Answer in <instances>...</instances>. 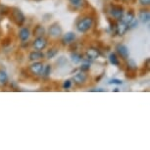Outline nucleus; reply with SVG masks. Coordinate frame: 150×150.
I'll return each instance as SVG.
<instances>
[{
  "label": "nucleus",
  "instance_id": "obj_24",
  "mask_svg": "<svg viewBox=\"0 0 150 150\" xmlns=\"http://www.w3.org/2000/svg\"><path fill=\"white\" fill-rule=\"evenodd\" d=\"M83 60H84V61H86V62H84V63H83V62H81V66L79 67V70L81 71V72L88 73L89 71H90V63H89V61L86 60L84 58H83Z\"/></svg>",
  "mask_w": 150,
  "mask_h": 150
},
{
  "label": "nucleus",
  "instance_id": "obj_12",
  "mask_svg": "<svg viewBox=\"0 0 150 150\" xmlns=\"http://www.w3.org/2000/svg\"><path fill=\"white\" fill-rule=\"evenodd\" d=\"M32 36V30L29 27H20V30L18 32V38L22 42H28L30 41V38Z\"/></svg>",
  "mask_w": 150,
  "mask_h": 150
},
{
  "label": "nucleus",
  "instance_id": "obj_16",
  "mask_svg": "<svg viewBox=\"0 0 150 150\" xmlns=\"http://www.w3.org/2000/svg\"><path fill=\"white\" fill-rule=\"evenodd\" d=\"M32 35H33L35 38L46 35V28H45L42 24L35 25L33 30V32H32Z\"/></svg>",
  "mask_w": 150,
  "mask_h": 150
},
{
  "label": "nucleus",
  "instance_id": "obj_29",
  "mask_svg": "<svg viewBox=\"0 0 150 150\" xmlns=\"http://www.w3.org/2000/svg\"><path fill=\"white\" fill-rule=\"evenodd\" d=\"M147 69L149 68V59H146V66H145Z\"/></svg>",
  "mask_w": 150,
  "mask_h": 150
},
{
  "label": "nucleus",
  "instance_id": "obj_31",
  "mask_svg": "<svg viewBox=\"0 0 150 150\" xmlns=\"http://www.w3.org/2000/svg\"><path fill=\"white\" fill-rule=\"evenodd\" d=\"M121 1H131V0H121Z\"/></svg>",
  "mask_w": 150,
  "mask_h": 150
},
{
  "label": "nucleus",
  "instance_id": "obj_30",
  "mask_svg": "<svg viewBox=\"0 0 150 150\" xmlns=\"http://www.w3.org/2000/svg\"><path fill=\"white\" fill-rule=\"evenodd\" d=\"M33 1H35V2H41V1H43V0H33Z\"/></svg>",
  "mask_w": 150,
  "mask_h": 150
},
{
  "label": "nucleus",
  "instance_id": "obj_4",
  "mask_svg": "<svg viewBox=\"0 0 150 150\" xmlns=\"http://www.w3.org/2000/svg\"><path fill=\"white\" fill-rule=\"evenodd\" d=\"M46 35L51 39H58L63 35V29L58 22H54L46 29Z\"/></svg>",
  "mask_w": 150,
  "mask_h": 150
},
{
  "label": "nucleus",
  "instance_id": "obj_32",
  "mask_svg": "<svg viewBox=\"0 0 150 150\" xmlns=\"http://www.w3.org/2000/svg\"><path fill=\"white\" fill-rule=\"evenodd\" d=\"M0 23H1V17H0Z\"/></svg>",
  "mask_w": 150,
  "mask_h": 150
},
{
  "label": "nucleus",
  "instance_id": "obj_11",
  "mask_svg": "<svg viewBox=\"0 0 150 150\" xmlns=\"http://www.w3.org/2000/svg\"><path fill=\"white\" fill-rule=\"evenodd\" d=\"M115 50L119 58H121L123 61H126L127 59L129 58V49L126 44L124 43H118L115 46Z\"/></svg>",
  "mask_w": 150,
  "mask_h": 150
},
{
  "label": "nucleus",
  "instance_id": "obj_9",
  "mask_svg": "<svg viewBox=\"0 0 150 150\" xmlns=\"http://www.w3.org/2000/svg\"><path fill=\"white\" fill-rule=\"evenodd\" d=\"M113 30H114V33L116 35L122 38V36L127 35V33L129 30V28L126 23L121 20V21L114 22V28H113Z\"/></svg>",
  "mask_w": 150,
  "mask_h": 150
},
{
  "label": "nucleus",
  "instance_id": "obj_5",
  "mask_svg": "<svg viewBox=\"0 0 150 150\" xmlns=\"http://www.w3.org/2000/svg\"><path fill=\"white\" fill-rule=\"evenodd\" d=\"M88 81L89 75L86 72H81V71H79L78 73H76L72 77L73 84H75L78 87H83L84 86H86Z\"/></svg>",
  "mask_w": 150,
  "mask_h": 150
},
{
  "label": "nucleus",
  "instance_id": "obj_8",
  "mask_svg": "<svg viewBox=\"0 0 150 150\" xmlns=\"http://www.w3.org/2000/svg\"><path fill=\"white\" fill-rule=\"evenodd\" d=\"M101 55H102V53H101V50L99 49V48L95 47V46H89L87 47L86 49V51H84V59L89 62L91 61H95L97 60L101 57Z\"/></svg>",
  "mask_w": 150,
  "mask_h": 150
},
{
  "label": "nucleus",
  "instance_id": "obj_3",
  "mask_svg": "<svg viewBox=\"0 0 150 150\" xmlns=\"http://www.w3.org/2000/svg\"><path fill=\"white\" fill-rule=\"evenodd\" d=\"M107 12H108L109 17L113 20V21L117 22V21H121L125 12H126V10H125L123 5L112 3L109 5L108 9H107Z\"/></svg>",
  "mask_w": 150,
  "mask_h": 150
},
{
  "label": "nucleus",
  "instance_id": "obj_27",
  "mask_svg": "<svg viewBox=\"0 0 150 150\" xmlns=\"http://www.w3.org/2000/svg\"><path fill=\"white\" fill-rule=\"evenodd\" d=\"M109 84H115V86H122L123 84V81L120 80V79H111L108 81Z\"/></svg>",
  "mask_w": 150,
  "mask_h": 150
},
{
  "label": "nucleus",
  "instance_id": "obj_7",
  "mask_svg": "<svg viewBox=\"0 0 150 150\" xmlns=\"http://www.w3.org/2000/svg\"><path fill=\"white\" fill-rule=\"evenodd\" d=\"M44 68V63L43 61H36V62H30V64L28 67L29 73L33 77H41L42 75V71Z\"/></svg>",
  "mask_w": 150,
  "mask_h": 150
},
{
  "label": "nucleus",
  "instance_id": "obj_20",
  "mask_svg": "<svg viewBox=\"0 0 150 150\" xmlns=\"http://www.w3.org/2000/svg\"><path fill=\"white\" fill-rule=\"evenodd\" d=\"M108 60L110 62V64L113 65V66H116V67H120L121 65V60L119 58V56L117 55L116 52H111L110 54L108 55Z\"/></svg>",
  "mask_w": 150,
  "mask_h": 150
},
{
  "label": "nucleus",
  "instance_id": "obj_18",
  "mask_svg": "<svg viewBox=\"0 0 150 150\" xmlns=\"http://www.w3.org/2000/svg\"><path fill=\"white\" fill-rule=\"evenodd\" d=\"M70 58L74 64L78 65V64H81V62L83 61V54H81V53L78 51H73V52H71Z\"/></svg>",
  "mask_w": 150,
  "mask_h": 150
},
{
  "label": "nucleus",
  "instance_id": "obj_17",
  "mask_svg": "<svg viewBox=\"0 0 150 150\" xmlns=\"http://www.w3.org/2000/svg\"><path fill=\"white\" fill-rule=\"evenodd\" d=\"M59 53V47L58 46H51L50 48H48L47 51L44 53L45 54V59L50 60V59L55 58Z\"/></svg>",
  "mask_w": 150,
  "mask_h": 150
},
{
  "label": "nucleus",
  "instance_id": "obj_14",
  "mask_svg": "<svg viewBox=\"0 0 150 150\" xmlns=\"http://www.w3.org/2000/svg\"><path fill=\"white\" fill-rule=\"evenodd\" d=\"M28 59L30 62H36V61H43L45 59V54L43 51H38V50H32L29 55Z\"/></svg>",
  "mask_w": 150,
  "mask_h": 150
},
{
  "label": "nucleus",
  "instance_id": "obj_19",
  "mask_svg": "<svg viewBox=\"0 0 150 150\" xmlns=\"http://www.w3.org/2000/svg\"><path fill=\"white\" fill-rule=\"evenodd\" d=\"M68 2H69L70 7L75 10L83 9L86 4V0H68Z\"/></svg>",
  "mask_w": 150,
  "mask_h": 150
},
{
  "label": "nucleus",
  "instance_id": "obj_15",
  "mask_svg": "<svg viewBox=\"0 0 150 150\" xmlns=\"http://www.w3.org/2000/svg\"><path fill=\"white\" fill-rule=\"evenodd\" d=\"M135 19H137V14L134 13V11L129 10V11H126V12H125L123 18H122V21L126 23L128 26H129Z\"/></svg>",
  "mask_w": 150,
  "mask_h": 150
},
{
  "label": "nucleus",
  "instance_id": "obj_21",
  "mask_svg": "<svg viewBox=\"0 0 150 150\" xmlns=\"http://www.w3.org/2000/svg\"><path fill=\"white\" fill-rule=\"evenodd\" d=\"M9 83V76L3 69H0V86H6Z\"/></svg>",
  "mask_w": 150,
  "mask_h": 150
},
{
  "label": "nucleus",
  "instance_id": "obj_1",
  "mask_svg": "<svg viewBox=\"0 0 150 150\" xmlns=\"http://www.w3.org/2000/svg\"><path fill=\"white\" fill-rule=\"evenodd\" d=\"M95 24V17L92 14H84L76 22V30L80 33H87L93 29Z\"/></svg>",
  "mask_w": 150,
  "mask_h": 150
},
{
  "label": "nucleus",
  "instance_id": "obj_6",
  "mask_svg": "<svg viewBox=\"0 0 150 150\" xmlns=\"http://www.w3.org/2000/svg\"><path fill=\"white\" fill-rule=\"evenodd\" d=\"M48 45H49V39L46 35L38 36V38H35V39L32 41V47L35 50H38V51H43V50L47 49Z\"/></svg>",
  "mask_w": 150,
  "mask_h": 150
},
{
  "label": "nucleus",
  "instance_id": "obj_22",
  "mask_svg": "<svg viewBox=\"0 0 150 150\" xmlns=\"http://www.w3.org/2000/svg\"><path fill=\"white\" fill-rule=\"evenodd\" d=\"M51 73H52V65L51 64H44V68H43V71H42V75L41 77L44 78V79H48L51 76Z\"/></svg>",
  "mask_w": 150,
  "mask_h": 150
},
{
  "label": "nucleus",
  "instance_id": "obj_2",
  "mask_svg": "<svg viewBox=\"0 0 150 150\" xmlns=\"http://www.w3.org/2000/svg\"><path fill=\"white\" fill-rule=\"evenodd\" d=\"M9 16L10 19L16 26L22 27L25 25V23L27 22V17L24 14V12L18 7H13L11 8L9 11Z\"/></svg>",
  "mask_w": 150,
  "mask_h": 150
},
{
  "label": "nucleus",
  "instance_id": "obj_13",
  "mask_svg": "<svg viewBox=\"0 0 150 150\" xmlns=\"http://www.w3.org/2000/svg\"><path fill=\"white\" fill-rule=\"evenodd\" d=\"M137 20L138 22L143 25L148 24L150 21V12L148 8H142L137 12Z\"/></svg>",
  "mask_w": 150,
  "mask_h": 150
},
{
  "label": "nucleus",
  "instance_id": "obj_25",
  "mask_svg": "<svg viewBox=\"0 0 150 150\" xmlns=\"http://www.w3.org/2000/svg\"><path fill=\"white\" fill-rule=\"evenodd\" d=\"M72 86H73V81H72V80H70V79L65 80L63 81V83H62V88L64 90H70L72 88Z\"/></svg>",
  "mask_w": 150,
  "mask_h": 150
},
{
  "label": "nucleus",
  "instance_id": "obj_10",
  "mask_svg": "<svg viewBox=\"0 0 150 150\" xmlns=\"http://www.w3.org/2000/svg\"><path fill=\"white\" fill-rule=\"evenodd\" d=\"M61 44L64 45V46H70V45H73L77 40V35L74 32H67V33H63V35L61 36Z\"/></svg>",
  "mask_w": 150,
  "mask_h": 150
},
{
  "label": "nucleus",
  "instance_id": "obj_26",
  "mask_svg": "<svg viewBox=\"0 0 150 150\" xmlns=\"http://www.w3.org/2000/svg\"><path fill=\"white\" fill-rule=\"evenodd\" d=\"M137 2L142 8H149L150 6V0H137Z\"/></svg>",
  "mask_w": 150,
  "mask_h": 150
},
{
  "label": "nucleus",
  "instance_id": "obj_23",
  "mask_svg": "<svg viewBox=\"0 0 150 150\" xmlns=\"http://www.w3.org/2000/svg\"><path fill=\"white\" fill-rule=\"evenodd\" d=\"M126 66H127V69L129 71H132V72H134L135 70H137V65L135 63V61L134 59H127L126 60Z\"/></svg>",
  "mask_w": 150,
  "mask_h": 150
},
{
  "label": "nucleus",
  "instance_id": "obj_28",
  "mask_svg": "<svg viewBox=\"0 0 150 150\" xmlns=\"http://www.w3.org/2000/svg\"><path fill=\"white\" fill-rule=\"evenodd\" d=\"M91 91H101V92H103V91H105L103 88H95V89H92Z\"/></svg>",
  "mask_w": 150,
  "mask_h": 150
}]
</instances>
